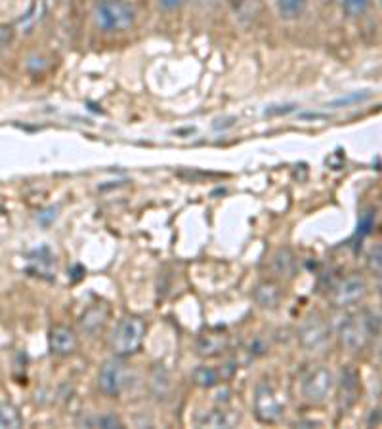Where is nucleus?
<instances>
[{
	"mask_svg": "<svg viewBox=\"0 0 382 429\" xmlns=\"http://www.w3.org/2000/svg\"><path fill=\"white\" fill-rule=\"evenodd\" d=\"M170 374L164 367H157L151 374V389L157 399H164L170 393Z\"/></svg>",
	"mask_w": 382,
	"mask_h": 429,
	"instance_id": "dca6fc26",
	"label": "nucleus"
},
{
	"mask_svg": "<svg viewBox=\"0 0 382 429\" xmlns=\"http://www.w3.org/2000/svg\"><path fill=\"white\" fill-rule=\"evenodd\" d=\"M373 224H375V216L371 212H365L364 216L359 218V224H357V236L364 239V236L369 235L371 229H373Z\"/></svg>",
	"mask_w": 382,
	"mask_h": 429,
	"instance_id": "5701e85b",
	"label": "nucleus"
},
{
	"mask_svg": "<svg viewBox=\"0 0 382 429\" xmlns=\"http://www.w3.org/2000/svg\"><path fill=\"white\" fill-rule=\"evenodd\" d=\"M145 334V323L140 317H126L119 323V326L115 328L113 338H111V348H113L115 355H130L134 351H138L142 345Z\"/></svg>",
	"mask_w": 382,
	"mask_h": 429,
	"instance_id": "f257e3e1",
	"label": "nucleus"
},
{
	"mask_svg": "<svg viewBox=\"0 0 382 429\" xmlns=\"http://www.w3.org/2000/svg\"><path fill=\"white\" fill-rule=\"evenodd\" d=\"M50 348L56 355H71L77 349L75 332L67 326H56L50 332Z\"/></svg>",
	"mask_w": 382,
	"mask_h": 429,
	"instance_id": "9d476101",
	"label": "nucleus"
},
{
	"mask_svg": "<svg viewBox=\"0 0 382 429\" xmlns=\"http://www.w3.org/2000/svg\"><path fill=\"white\" fill-rule=\"evenodd\" d=\"M342 399H346V406H350L357 397V374L354 368L342 372Z\"/></svg>",
	"mask_w": 382,
	"mask_h": 429,
	"instance_id": "6ab92c4d",
	"label": "nucleus"
},
{
	"mask_svg": "<svg viewBox=\"0 0 382 429\" xmlns=\"http://www.w3.org/2000/svg\"><path fill=\"white\" fill-rule=\"evenodd\" d=\"M103 2H117V0H103Z\"/></svg>",
	"mask_w": 382,
	"mask_h": 429,
	"instance_id": "cd10ccee",
	"label": "nucleus"
},
{
	"mask_svg": "<svg viewBox=\"0 0 382 429\" xmlns=\"http://www.w3.org/2000/svg\"><path fill=\"white\" fill-rule=\"evenodd\" d=\"M266 349H268V348H266V345L262 343V340L258 338V340H254V343L251 345V353L264 355V353H266Z\"/></svg>",
	"mask_w": 382,
	"mask_h": 429,
	"instance_id": "bb28decb",
	"label": "nucleus"
},
{
	"mask_svg": "<svg viewBox=\"0 0 382 429\" xmlns=\"http://www.w3.org/2000/svg\"><path fill=\"white\" fill-rule=\"evenodd\" d=\"M254 299L264 309H276L281 302V288L276 282H260L254 288Z\"/></svg>",
	"mask_w": 382,
	"mask_h": 429,
	"instance_id": "f8f14e48",
	"label": "nucleus"
},
{
	"mask_svg": "<svg viewBox=\"0 0 382 429\" xmlns=\"http://www.w3.org/2000/svg\"><path fill=\"white\" fill-rule=\"evenodd\" d=\"M235 422H237V418H233L230 412L210 411L205 412L197 423H199L201 428H232Z\"/></svg>",
	"mask_w": 382,
	"mask_h": 429,
	"instance_id": "4468645a",
	"label": "nucleus"
},
{
	"mask_svg": "<svg viewBox=\"0 0 382 429\" xmlns=\"http://www.w3.org/2000/svg\"><path fill=\"white\" fill-rule=\"evenodd\" d=\"M136 19V10L126 2H101L96 10V23L103 31H125Z\"/></svg>",
	"mask_w": 382,
	"mask_h": 429,
	"instance_id": "f03ea898",
	"label": "nucleus"
},
{
	"mask_svg": "<svg viewBox=\"0 0 382 429\" xmlns=\"http://www.w3.org/2000/svg\"><path fill=\"white\" fill-rule=\"evenodd\" d=\"M188 0H159V4L164 8V10H178L182 8Z\"/></svg>",
	"mask_w": 382,
	"mask_h": 429,
	"instance_id": "a878e982",
	"label": "nucleus"
},
{
	"mask_svg": "<svg viewBox=\"0 0 382 429\" xmlns=\"http://www.w3.org/2000/svg\"><path fill=\"white\" fill-rule=\"evenodd\" d=\"M308 6V0H277V12L283 19L293 21L304 13Z\"/></svg>",
	"mask_w": 382,
	"mask_h": 429,
	"instance_id": "f3484780",
	"label": "nucleus"
},
{
	"mask_svg": "<svg viewBox=\"0 0 382 429\" xmlns=\"http://www.w3.org/2000/svg\"><path fill=\"white\" fill-rule=\"evenodd\" d=\"M191 378H193L195 386L203 387V389H210L220 384L218 370L213 367H197L191 374Z\"/></svg>",
	"mask_w": 382,
	"mask_h": 429,
	"instance_id": "a211bd4d",
	"label": "nucleus"
},
{
	"mask_svg": "<svg viewBox=\"0 0 382 429\" xmlns=\"http://www.w3.org/2000/svg\"><path fill=\"white\" fill-rule=\"evenodd\" d=\"M107 321V309L103 305H92L90 309L84 311L81 319V326L82 330L90 334V336H96L98 332H101V328L106 326Z\"/></svg>",
	"mask_w": 382,
	"mask_h": 429,
	"instance_id": "9b49d317",
	"label": "nucleus"
},
{
	"mask_svg": "<svg viewBox=\"0 0 382 429\" xmlns=\"http://www.w3.org/2000/svg\"><path fill=\"white\" fill-rule=\"evenodd\" d=\"M46 13V0H35L29 8V12L18 21V29L23 33H29Z\"/></svg>",
	"mask_w": 382,
	"mask_h": 429,
	"instance_id": "2eb2a0df",
	"label": "nucleus"
},
{
	"mask_svg": "<svg viewBox=\"0 0 382 429\" xmlns=\"http://www.w3.org/2000/svg\"><path fill=\"white\" fill-rule=\"evenodd\" d=\"M252 406H254L257 418L264 423L277 422L283 414V404L279 403L274 387L269 386L268 382H258V386L254 387Z\"/></svg>",
	"mask_w": 382,
	"mask_h": 429,
	"instance_id": "20e7f679",
	"label": "nucleus"
},
{
	"mask_svg": "<svg viewBox=\"0 0 382 429\" xmlns=\"http://www.w3.org/2000/svg\"><path fill=\"white\" fill-rule=\"evenodd\" d=\"M371 6V0H342V10L346 16L350 18H357L361 13L367 12V8Z\"/></svg>",
	"mask_w": 382,
	"mask_h": 429,
	"instance_id": "412c9836",
	"label": "nucleus"
},
{
	"mask_svg": "<svg viewBox=\"0 0 382 429\" xmlns=\"http://www.w3.org/2000/svg\"><path fill=\"white\" fill-rule=\"evenodd\" d=\"M367 265H369V271L376 277H382V246H376V248L371 250L369 258H367Z\"/></svg>",
	"mask_w": 382,
	"mask_h": 429,
	"instance_id": "4be33fe9",
	"label": "nucleus"
},
{
	"mask_svg": "<svg viewBox=\"0 0 382 429\" xmlns=\"http://www.w3.org/2000/svg\"><path fill=\"white\" fill-rule=\"evenodd\" d=\"M375 332L373 324H371V315L367 317H357L350 319L348 323L342 324L340 328V340H342V345L348 348L350 351H357L361 349L367 342V338Z\"/></svg>",
	"mask_w": 382,
	"mask_h": 429,
	"instance_id": "423d86ee",
	"label": "nucleus"
},
{
	"mask_svg": "<svg viewBox=\"0 0 382 429\" xmlns=\"http://www.w3.org/2000/svg\"><path fill=\"white\" fill-rule=\"evenodd\" d=\"M295 268L296 261L293 250H277L276 256H274V273H276L277 277H281V279H291V277L295 275Z\"/></svg>",
	"mask_w": 382,
	"mask_h": 429,
	"instance_id": "ddd939ff",
	"label": "nucleus"
},
{
	"mask_svg": "<svg viewBox=\"0 0 382 429\" xmlns=\"http://www.w3.org/2000/svg\"><path fill=\"white\" fill-rule=\"evenodd\" d=\"M230 348V336L224 332H207L197 340V351L201 357H218Z\"/></svg>",
	"mask_w": 382,
	"mask_h": 429,
	"instance_id": "1a4fd4ad",
	"label": "nucleus"
},
{
	"mask_svg": "<svg viewBox=\"0 0 382 429\" xmlns=\"http://www.w3.org/2000/svg\"><path fill=\"white\" fill-rule=\"evenodd\" d=\"M323 2H329V0H323Z\"/></svg>",
	"mask_w": 382,
	"mask_h": 429,
	"instance_id": "c85d7f7f",
	"label": "nucleus"
},
{
	"mask_svg": "<svg viewBox=\"0 0 382 429\" xmlns=\"http://www.w3.org/2000/svg\"><path fill=\"white\" fill-rule=\"evenodd\" d=\"M92 425H98V428H123V422H120L119 418L115 416H101V418H96L94 422H92Z\"/></svg>",
	"mask_w": 382,
	"mask_h": 429,
	"instance_id": "b1692460",
	"label": "nucleus"
},
{
	"mask_svg": "<svg viewBox=\"0 0 382 429\" xmlns=\"http://www.w3.org/2000/svg\"><path fill=\"white\" fill-rule=\"evenodd\" d=\"M298 340L306 349H320L329 340V326L320 317L308 319L298 332Z\"/></svg>",
	"mask_w": 382,
	"mask_h": 429,
	"instance_id": "6e6552de",
	"label": "nucleus"
},
{
	"mask_svg": "<svg viewBox=\"0 0 382 429\" xmlns=\"http://www.w3.org/2000/svg\"><path fill=\"white\" fill-rule=\"evenodd\" d=\"M332 387H335V378H332L331 370L325 367H318L313 368L302 382V395L310 403H323L331 395Z\"/></svg>",
	"mask_w": 382,
	"mask_h": 429,
	"instance_id": "39448f33",
	"label": "nucleus"
},
{
	"mask_svg": "<svg viewBox=\"0 0 382 429\" xmlns=\"http://www.w3.org/2000/svg\"><path fill=\"white\" fill-rule=\"evenodd\" d=\"M369 93H354V96H348V98H340V100L332 101V107H340V105H350L354 101H361L365 100Z\"/></svg>",
	"mask_w": 382,
	"mask_h": 429,
	"instance_id": "393cba45",
	"label": "nucleus"
},
{
	"mask_svg": "<svg viewBox=\"0 0 382 429\" xmlns=\"http://www.w3.org/2000/svg\"><path fill=\"white\" fill-rule=\"evenodd\" d=\"M365 292H367V282L361 277H348L335 288L332 304L339 305V307L354 305L364 298Z\"/></svg>",
	"mask_w": 382,
	"mask_h": 429,
	"instance_id": "0eeeda50",
	"label": "nucleus"
},
{
	"mask_svg": "<svg viewBox=\"0 0 382 429\" xmlns=\"http://www.w3.org/2000/svg\"><path fill=\"white\" fill-rule=\"evenodd\" d=\"M23 425V418L13 408L12 404H0V428L16 429Z\"/></svg>",
	"mask_w": 382,
	"mask_h": 429,
	"instance_id": "aec40b11",
	"label": "nucleus"
},
{
	"mask_svg": "<svg viewBox=\"0 0 382 429\" xmlns=\"http://www.w3.org/2000/svg\"><path fill=\"white\" fill-rule=\"evenodd\" d=\"M126 379H128V365L120 359V355H117L101 367L98 386H100V391L107 397H117L125 391L126 384H128Z\"/></svg>",
	"mask_w": 382,
	"mask_h": 429,
	"instance_id": "7ed1b4c3",
	"label": "nucleus"
}]
</instances>
